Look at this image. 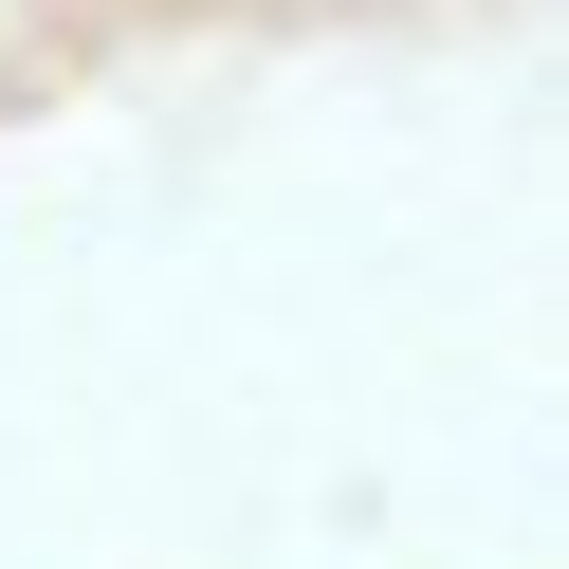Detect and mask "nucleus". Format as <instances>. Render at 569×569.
Listing matches in <instances>:
<instances>
[]
</instances>
